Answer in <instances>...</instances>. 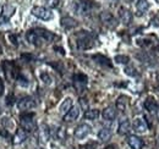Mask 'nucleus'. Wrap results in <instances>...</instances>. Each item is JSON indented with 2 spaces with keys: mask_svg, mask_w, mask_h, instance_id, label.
<instances>
[{
  "mask_svg": "<svg viewBox=\"0 0 159 149\" xmlns=\"http://www.w3.org/2000/svg\"><path fill=\"white\" fill-rule=\"evenodd\" d=\"M26 38L31 44H33L36 47H40L45 43H50L55 38V34H53L52 32L43 29V28H36V29L28 31L26 34Z\"/></svg>",
  "mask_w": 159,
  "mask_h": 149,
  "instance_id": "nucleus-1",
  "label": "nucleus"
},
{
  "mask_svg": "<svg viewBox=\"0 0 159 149\" xmlns=\"http://www.w3.org/2000/svg\"><path fill=\"white\" fill-rule=\"evenodd\" d=\"M75 39H76V47L80 50H86V49H91L94 47V42H96V37L87 32V31H80L75 34Z\"/></svg>",
  "mask_w": 159,
  "mask_h": 149,
  "instance_id": "nucleus-2",
  "label": "nucleus"
},
{
  "mask_svg": "<svg viewBox=\"0 0 159 149\" xmlns=\"http://www.w3.org/2000/svg\"><path fill=\"white\" fill-rule=\"evenodd\" d=\"M20 125L22 130L26 132H32L36 130V121H34V114L33 112H26L20 116Z\"/></svg>",
  "mask_w": 159,
  "mask_h": 149,
  "instance_id": "nucleus-3",
  "label": "nucleus"
},
{
  "mask_svg": "<svg viewBox=\"0 0 159 149\" xmlns=\"http://www.w3.org/2000/svg\"><path fill=\"white\" fill-rule=\"evenodd\" d=\"M32 15L36 16L37 19H40L43 21H49V20L53 19V12L52 10L47 9V7H43V6H34L32 10H31Z\"/></svg>",
  "mask_w": 159,
  "mask_h": 149,
  "instance_id": "nucleus-4",
  "label": "nucleus"
},
{
  "mask_svg": "<svg viewBox=\"0 0 159 149\" xmlns=\"http://www.w3.org/2000/svg\"><path fill=\"white\" fill-rule=\"evenodd\" d=\"M16 11V7L14 5H10V4H5L1 9V14H0V25L2 23H6L9 20L14 16Z\"/></svg>",
  "mask_w": 159,
  "mask_h": 149,
  "instance_id": "nucleus-5",
  "label": "nucleus"
},
{
  "mask_svg": "<svg viewBox=\"0 0 159 149\" xmlns=\"http://www.w3.org/2000/svg\"><path fill=\"white\" fill-rule=\"evenodd\" d=\"M72 81H74L75 88L81 93V92L84 91V88H86V86H87L88 78H87L86 74H75L72 76Z\"/></svg>",
  "mask_w": 159,
  "mask_h": 149,
  "instance_id": "nucleus-6",
  "label": "nucleus"
},
{
  "mask_svg": "<svg viewBox=\"0 0 159 149\" xmlns=\"http://www.w3.org/2000/svg\"><path fill=\"white\" fill-rule=\"evenodd\" d=\"M100 21L103 22L104 26H107L108 28H115L118 26V20L114 17L113 14L108 12V11H104L100 14Z\"/></svg>",
  "mask_w": 159,
  "mask_h": 149,
  "instance_id": "nucleus-7",
  "label": "nucleus"
},
{
  "mask_svg": "<svg viewBox=\"0 0 159 149\" xmlns=\"http://www.w3.org/2000/svg\"><path fill=\"white\" fill-rule=\"evenodd\" d=\"M36 106V102L32 97H25L17 103V108L22 111H28Z\"/></svg>",
  "mask_w": 159,
  "mask_h": 149,
  "instance_id": "nucleus-8",
  "label": "nucleus"
},
{
  "mask_svg": "<svg viewBox=\"0 0 159 149\" xmlns=\"http://www.w3.org/2000/svg\"><path fill=\"white\" fill-rule=\"evenodd\" d=\"M92 131V127L88 124H81L75 130V137L77 139H84Z\"/></svg>",
  "mask_w": 159,
  "mask_h": 149,
  "instance_id": "nucleus-9",
  "label": "nucleus"
},
{
  "mask_svg": "<svg viewBox=\"0 0 159 149\" xmlns=\"http://www.w3.org/2000/svg\"><path fill=\"white\" fill-rule=\"evenodd\" d=\"M132 127H134V131L137 133H144L148 131V124L143 117H136L134 120Z\"/></svg>",
  "mask_w": 159,
  "mask_h": 149,
  "instance_id": "nucleus-10",
  "label": "nucleus"
},
{
  "mask_svg": "<svg viewBox=\"0 0 159 149\" xmlns=\"http://www.w3.org/2000/svg\"><path fill=\"white\" fill-rule=\"evenodd\" d=\"M119 17L120 21L124 23V25H130L132 22V12L126 9V7H120L119 9Z\"/></svg>",
  "mask_w": 159,
  "mask_h": 149,
  "instance_id": "nucleus-11",
  "label": "nucleus"
},
{
  "mask_svg": "<svg viewBox=\"0 0 159 149\" xmlns=\"http://www.w3.org/2000/svg\"><path fill=\"white\" fill-rule=\"evenodd\" d=\"M79 116H80V108L79 106H72L69 111L64 115V121H66V122H72V121L77 120Z\"/></svg>",
  "mask_w": 159,
  "mask_h": 149,
  "instance_id": "nucleus-12",
  "label": "nucleus"
},
{
  "mask_svg": "<svg viewBox=\"0 0 159 149\" xmlns=\"http://www.w3.org/2000/svg\"><path fill=\"white\" fill-rule=\"evenodd\" d=\"M50 138V130L47 125H42L39 127V142L42 144H45Z\"/></svg>",
  "mask_w": 159,
  "mask_h": 149,
  "instance_id": "nucleus-13",
  "label": "nucleus"
},
{
  "mask_svg": "<svg viewBox=\"0 0 159 149\" xmlns=\"http://www.w3.org/2000/svg\"><path fill=\"white\" fill-rule=\"evenodd\" d=\"M127 143L132 149H142L144 146V142L137 136H130L127 138Z\"/></svg>",
  "mask_w": 159,
  "mask_h": 149,
  "instance_id": "nucleus-14",
  "label": "nucleus"
},
{
  "mask_svg": "<svg viewBox=\"0 0 159 149\" xmlns=\"http://www.w3.org/2000/svg\"><path fill=\"white\" fill-rule=\"evenodd\" d=\"M27 136H28V132H26L22 129L17 130L16 133H15V136H14V138H12V143L14 144H20V143L25 142L27 139Z\"/></svg>",
  "mask_w": 159,
  "mask_h": 149,
  "instance_id": "nucleus-15",
  "label": "nucleus"
},
{
  "mask_svg": "<svg viewBox=\"0 0 159 149\" xmlns=\"http://www.w3.org/2000/svg\"><path fill=\"white\" fill-rule=\"evenodd\" d=\"M136 9H137V16H142L148 11L149 4L147 0H139L136 2Z\"/></svg>",
  "mask_w": 159,
  "mask_h": 149,
  "instance_id": "nucleus-16",
  "label": "nucleus"
},
{
  "mask_svg": "<svg viewBox=\"0 0 159 149\" xmlns=\"http://www.w3.org/2000/svg\"><path fill=\"white\" fill-rule=\"evenodd\" d=\"M102 115H103V119H104V120H107V121H113V120L116 117V110H115V108H113V106H108V108H105V109L103 110Z\"/></svg>",
  "mask_w": 159,
  "mask_h": 149,
  "instance_id": "nucleus-17",
  "label": "nucleus"
},
{
  "mask_svg": "<svg viewBox=\"0 0 159 149\" xmlns=\"http://www.w3.org/2000/svg\"><path fill=\"white\" fill-rule=\"evenodd\" d=\"M144 108H146V110H148L149 112H157L158 110L159 105L157 104V102L153 99V98H147L146 100H144Z\"/></svg>",
  "mask_w": 159,
  "mask_h": 149,
  "instance_id": "nucleus-18",
  "label": "nucleus"
},
{
  "mask_svg": "<svg viewBox=\"0 0 159 149\" xmlns=\"http://www.w3.org/2000/svg\"><path fill=\"white\" fill-rule=\"evenodd\" d=\"M131 130V125H130V121L127 120V119H124V120H121L119 124V127H118V132H119V134L121 136H124V134H127Z\"/></svg>",
  "mask_w": 159,
  "mask_h": 149,
  "instance_id": "nucleus-19",
  "label": "nucleus"
},
{
  "mask_svg": "<svg viewBox=\"0 0 159 149\" xmlns=\"http://www.w3.org/2000/svg\"><path fill=\"white\" fill-rule=\"evenodd\" d=\"M92 59H93L96 62H98L99 65H102V66L111 67V61H110V59H108L107 56L100 55V54H96V55L92 56Z\"/></svg>",
  "mask_w": 159,
  "mask_h": 149,
  "instance_id": "nucleus-20",
  "label": "nucleus"
},
{
  "mask_svg": "<svg viewBox=\"0 0 159 149\" xmlns=\"http://www.w3.org/2000/svg\"><path fill=\"white\" fill-rule=\"evenodd\" d=\"M129 106V97L126 95H120L116 100V109L120 111H125Z\"/></svg>",
  "mask_w": 159,
  "mask_h": 149,
  "instance_id": "nucleus-21",
  "label": "nucleus"
},
{
  "mask_svg": "<svg viewBox=\"0 0 159 149\" xmlns=\"http://www.w3.org/2000/svg\"><path fill=\"white\" fill-rule=\"evenodd\" d=\"M71 108H72V99H71L70 97H67V98H65V99L62 100V103H61V105H60V108H59V111L61 112L62 115H65Z\"/></svg>",
  "mask_w": 159,
  "mask_h": 149,
  "instance_id": "nucleus-22",
  "label": "nucleus"
},
{
  "mask_svg": "<svg viewBox=\"0 0 159 149\" xmlns=\"http://www.w3.org/2000/svg\"><path fill=\"white\" fill-rule=\"evenodd\" d=\"M110 137H111V130H110L109 127H103V129L98 132V138H99V141H102V142L109 141Z\"/></svg>",
  "mask_w": 159,
  "mask_h": 149,
  "instance_id": "nucleus-23",
  "label": "nucleus"
},
{
  "mask_svg": "<svg viewBox=\"0 0 159 149\" xmlns=\"http://www.w3.org/2000/svg\"><path fill=\"white\" fill-rule=\"evenodd\" d=\"M61 26L64 28H66V29H71V28L77 26V22H76V20H74L72 17H62L61 19Z\"/></svg>",
  "mask_w": 159,
  "mask_h": 149,
  "instance_id": "nucleus-24",
  "label": "nucleus"
},
{
  "mask_svg": "<svg viewBox=\"0 0 159 149\" xmlns=\"http://www.w3.org/2000/svg\"><path fill=\"white\" fill-rule=\"evenodd\" d=\"M99 117V110L97 109H88L84 112V119L87 120H97Z\"/></svg>",
  "mask_w": 159,
  "mask_h": 149,
  "instance_id": "nucleus-25",
  "label": "nucleus"
},
{
  "mask_svg": "<svg viewBox=\"0 0 159 149\" xmlns=\"http://www.w3.org/2000/svg\"><path fill=\"white\" fill-rule=\"evenodd\" d=\"M114 61L115 62H118V64H129V61H130V57L127 55H116L114 57Z\"/></svg>",
  "mask_w": 159,
  "mask_h": 149,
  "instance_id": "nucleus-26",
  "label": "nucleus"
},
{
  "mask_svg": "<svg viewBox=\"0 0 159 149\" xmlns=\"http://www.w3.org/2000/svg\"><path fill=\"white\" fill-rule=\"evenodd\" d=\"M65 130L62 129V127H58L57 130H55V138H58V139H64L65 138Z\"/></svg>",
  "mask_w": 159,
  "mask_h": 149,
  "instance_id": "nucleus-27",
  "label": "nucleus"
},
{
  "mask_svg": "<svg viewBox=\"0 0 159 149\" xmlns=\"http://www.w3.org/2000/svg\"><path fill=\"white\" fill-rule=\"evenodd\" d=\"M40 79H42L45 84H50V82H52L50 76L47 74V72H40Z\"/></svg>",
  "mask_w": 159,
  "mask_h": 149,
  "instance_id": "nucleus-28",
  "label": "nucleus"
},
{
  "mask_svg": "<svg viewBox=\"0 0 159 149\" xmlns=\"http://www.w3.org/2000/svg\"><path fill=\"white\" fill-rule=\"evenodd\" d=\"M125 72L129 74V76H137V72H136V69L135 67H126L125 69Z\"/></svg>",
  "mask_w": 159,
  "mask_h": 149,
  "instance_id": "nucleus-29",
  "label": "nucleus"
},
{
  "mask_svg": "<svg viewBox=\"0 0 159 149\" xmlns=\"http://www.w3.org/2000/svg\"><path fill=\"white\" fill-rule=\"evenodd\" d=\"M47 5L50 7H57L59 5V0H47Z\"/></svg>",
  "mask_w": 159,
  "mask_h": 149,
  "instance_id": "nucleus-30",
  "label": "nucleus"
},
{
  "mask_svg": "<svg viewBox=\"0 0 159 149\" xmlns=\"http://www.w3.org/2000/svg\"><path fill=\"white\" fill-rule=\"evenodd\" d=\"M4 91H5V84H4V81H2V78L0 77V97L4 94Z\"/></svg>",
  "mask_w": 159,
  "mask_h": 149,
  "instance_id": "nucleus-31",
  "label": "nucleus"
},
{
  "mask_svg": "<svg viewBox=\"0 0 159 149\" xmlns=\"http://www.w3.org/2000/svg\"><path fill=\"white\" fill-rule=\"evenodd\" d=\"M97 147V144L96 143H89V144H87V146H83V147H81V148L83 149H93Z\"/></svg>",
  "mask_w": 159,
  "mask_h": 149,
  "instance_id": "nucleus-32",
  "label": "nucleus"
},
{
  "mask_svg": "<svg viewBox=\"0 0 159 149\" xmlns=\"http://www.w3.org/2000/svg\"><path fill=\"white\" fill-rule=\"evenodd\" d=\"M104 149H119V148H118V146H115V144H110V146L105 147Z\"/></svg>",
  "mask_w": 159,
  "mask_h": 149,
  "instance_id": "nucleus-33",
  "label": "nucleus"
},
{
  "mask_svg": "<svg viewBox=\"0 0 159 149\" xmlns=\"http://www.w3.org/2000/svg\"><path fill=\"white\" fill-rule=\"evenodd\" d=\"M107 2H109V4H111V5H114V4H116L118 2V0H105Z\"/></svg>",
  "mask_w": 159,
  "mask_h": 149,
  "instance_id": "nucleus-34",
  "label": "nucleus"
},
{
  "mask_svg": "<svg viewBox=\"0 0 159 149\" xmlns=\"http://www.w3.org/2000/svg\"><path fill=\"white\" fill-rule=\"evenodd\" d=\"M132 1H136V2H137V1H139V0H132Z\"/></svg>",
  "mask_w": 159,
  "mask_h": 149,
  "instance_id": "nucleus-35",
  "label": "nucleus"
},
{
  "mask_svg": "<svg viewBox=\"0 0 159 149\" xmlns=\"http://www.w3.org/2000/svg\"><path fill=\"white\" fill-rule=\"evenodd\" d=\"M156 1H157V2H159V0H156Z\"/></svg>",
  "mask_w": 159,
  "mask_h": 149,
  "instance_id": "nucleus-36",
  "label": "nucleus"
},
{
  "mask_svg": "<svg viewBox=\"0 0 159 149\" xmlns=\"http://www.w3.org/2000/svg\"><path fill=\"white\" fill-rule=\"evenodd\" d=\"M158 143H159V138H158Z\"/></svg>",
  "mask_w": 159,
  "mask_h": 149,
  "instance_id": "nucleus-37",
  "label": "nucleus"
},
{
  "mask_svg": "<svg viewBox=\"0 0 159 149\" xmlns=\"http://www.w3.org/2000/svg\"><path fill=\"white\" fill-rule=\"evenodd\" d=\"M158 79H159V76H158Z\"/></svg>",
  "mask_w": 159,
  "mask_h": 149,
  "instance_id": "nucleus-38",
  "label": "nucleus"
},
{
  "mask_svg": "<svg viewBox=\"0 0 159 149\" xmlns=\"http://www.w3.org/2000/svg\"><path fill=\"white\" fill-rule=\"evenodd\" d=\"M0 112H1V110H0Z\"/></svg>",
  "mask_w": 159,
  "mask_h": 149,
  "instance_id": "nucleus-39",
  "label": "nucleus"
},
{
  "mask_svg": "<svg viewBox=\"0 0 159 149\" xmlns=\"http://www.w3.org/2000/svg\"><path fill=\"white\" fill-rule=\"evenodd\" d=\"M43 149H44V148H43Z\"/></svg>",
  "mask_w": 159,
  "mask_h": 149,
  "instance_id": "nucleus-40",
  "label": "nucleus"
}]
</instances>
